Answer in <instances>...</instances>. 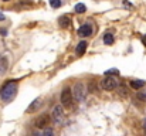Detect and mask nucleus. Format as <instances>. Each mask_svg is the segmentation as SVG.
Returning a JSON list of instances; mask_svg holds the SVG:
<instances>
[{"instance_id":"20","label":"nucleus","mask_w":146,"mask_h":136,"mask_svg":"<svg viewBox=\"0 0 146 136\" xmlns=\"http://www.w3.org/2000/svg\"><path fill=\"white\" fill-rule=\"evenodd\" d=\"M143 132H145V136H146V119L143 121Z\"/></svg>"},{"instance_id":"2","label":"nucleus","mask_w":146,"mask_h":136,"mask_svg":"<svg viewBox=\"0 0 146 136\" xmlns=\"http://www.w3.org/2000/svg\"><path fill=\"white\" fill-rule=\"evenodd\" d=\"M60 99H61V105H62L64 108L70 109V108L72 106V101H74V94H72L71 88L65 87L64 90L61 91V96H60Z\"/></svg>"},{"instance_id":"15","label":"nucleus","mask_w":146,"mask_h":136,"mask_svg":"<svg viewBox=\"0 0 146 136\" xmlns=\"http://www.w3.org/2000/svg\"><path fill=\"white\" fill-rule=\"evenodd\" d=\"M50 1V6L52 7V9H58V7H61V0H48Z\"/></svg>"},{"instance_id":"24","label":"nucleus","mask_w":146,"mask_h":136,"mask_svg":"<svg viewBox=\"0 0 146 136\" xmlns=\"http://www.w3.org/2000/svg\"><path fill=\"white\" fill-rule=\"evenodd\" d=\"M34 136H44L43 133H37V135H34Z\"/></svg>"},{"instance_id":"25","label":"nucleus","mask_w":146,"mask_h":136,"mask_svg":"<svg viewBox=\"0 0 146 136\" xmlns=\"http://www.w3.org/2000/svg\"><path fill=\"white\" fill-rule=\"evenodd\" d=\"M1 1H9V0H1Z\"/></svg>"},{"instance_id":"13","label":"nucleus","mask_w":146,"mask_h":136,"mask_svg":"<svg viewBox=\"0 0 146 136\" xmlns=\"http://www.w3.org/2000/svg\"><path fill=\"white\" fill-rule=\"evenodd\" d=\"M104 43H105L106 45L113 44V36H112L111 33H106V34H104Z\"/></svg>"},{"instance_id":"9","label":"nucleus","mask_w":146,"mask_h":136,"mask_svg":"<svg viewBox=\"0 0 146 136\" xmlns=\"http://www.w3.org/2000/svg\"><path fill=\"white\" fill-rule=\"evenodd\" d=\"M87 41H80L78 43V45H77V48H75V52H77V55L78 57H81L85 51H87Z\"/></svg>"},{"instance_id":"21","label":"nucleus","mask_w":146,"mask_h":136,"mask_svg":"<svg viewBox=\"0 0 146 136\" xmlns=\"http://www.w3.org/2000/svg\"><path fill=\"white\" fill-rule=\"evenodd\" d=\"M0 33H1V36H6V30H3V29H0Z\"/></svg>"},{"instance_id":"22","label":"nucleus","mask_w":146,"mask_h":136,"mask_svg":"<svg viewBox=\"0 0 146 136\" xmlns=\"http://www.w3.org/2000/svg\"><path fill=\"white\" fill-rule=\"evenodd\" d=\"M4 19H6V17H4V14H1V13H0V21H3Z\"/></svg>"},{"instance_id":"11","label":"nucleus","mask_w":146,"mask_h":136,"mask_svg":"<svg viewBox=\"0 0 146 136\" xmlns=\"http://www.w3.org/2000/svg\"><path fill=\"white\" fill-rule=\"evenodd\" d=\"M145 81H142V80H132L131 82H129V85L133 88V90H141V88H143L145 87Z\"/></svg>"},{"instance_id":"19","label":"nucleus","mask_w":146,"mask_h":136,"mask_svg":"<svg viewBox=\"0 0 146 136\" xmlns=\"http://www.w3.org/2000/svg\"><path fill=\"white\" fill-rule=\"evenodd\" d=\"M95 88H97L95 82H92V81H91V82H90V91H91V92H94V91H95Z\"/></svg>"},{"instance_id":"1","label":"nucleus","mask_w":146,"mask_h":136,"mask_svg":"<svg viewBox=\"0 0 146 136\" xmlns=\"http://www.w3.org/2000/svg\"><path fill=\"white\" fill-rule=\"evenodd\" d=\"M16 91H17L16 82H13V81L6 82V84L1 87V90H0V98H1V101H4V102L10 101V99L16 95Z\"/></svg>"},{"instance_id":"10","label":"nucleus","mask_w":146,"mask_h":136,"mask_svg":"<svg viewBox=\"0 0 146 136\" xmlns=\"http://www.w3.org/2000/svg\"><path fill=\"white\" fill-rule=\"evenodd\" d=\"M40 105H41V101H40L38 98H37V99H34V101L30 103V106L27 108V112H29V113H33L34 111H37V109L40 108Z\"/></svg>"},{"instance_id":"6","label":"nucleus","mask_w":146,"mask_h":136,"mask_svg":"<svg viewBox=\"0 0 146 136\" xmlns=\"http://www.w3.org/2000/svg\"><path fill=\"white\" fill-rule=\"evenodd\" d=\"M101 88L105 91H113L115 88H118V81H116V78L105 77V78L101 81Z\"/></svg>"},{"instance_id":"12","label":"nucleus","mask_w":146,"mask_h":136,"mask_svg":"<svg viewBox=\"0 0 146 136\" xmlns=\"http://www.w3.org/2000/svg\"><path fill=\"white\" fill-rule=\"evenodd\" d=\"M6 70H7V58L0 57V74H4Z\"/></svg>"},{"instance_id":"3","label":"nucleus","mask_w":146,"mask_h":136,"mask_svg":"<svg viewBox=\"0 0 146 136\" xmlns=\"http://www.w3.org/2000/svg\"><path fill=\"white\" fill-rule=\"evenodd\" d=\"M72 94H74V99L81 102V101H84V98L87 95V87L82 82H77L72 88Z\"/></svg>"},{"instance_id":"18","label":"nucleus","mask_w":146,"mask_h":136,"mask_svg":"<svg viewBox=\"0 0 146 136\" xmlns=\"http://www.w3.org/2000/svg\"><path fill=\"white\" fill-rule=\"evenodd\" d=\"M138 98L146 102V92H139V94H138Z\"/></svg>"},{"instance_id":"4","label":"nucleus","mask_w":146,"mask_h":136,"mask_svg":"<svg viewBox=\"0 0 146 136\" xmlns=\"http://www.w3.org/2000/svg\"><path fill=\"white\" fill-rule=\"evenodd\" d=\"M51 116H50L48 113H41L37 119H36V122H34V126L37 128V129H47L48 128V125L51 123Z\"/></svg>"},{"instance_id":"16","label":"nucleus","mask_w":146,"mask_h":136,"mask_svg":"<svg viewBox=\"0 0 146 136\" xmlns=\"http://www.w3.org/2000/svg\"><path fill=\"white\" fill-rule=\"evenodd\" d=\"M118 74H119V71L116 68H112V70L105 71V77H108V75H118Z\"/></svg>"},{"instance_id":"7","label":"nucleus","mask_w":146,"mask_h":136,"mask_svg":"<svg viewBox=\"0 0 146 136\" xmlns=\"http://www.w3.org/2000/svg\"><path fill=\"white\" fill-rule=\"evenodd\" d=\"M91 34H92V27L90 24H84L78 29V36L80 37H88Z\"/></svg>"},{"instance_id":"23","label":"nucleus","mask_w":146,"mask_h":136,"mask_svg":"<svg viewBox=\"0 0 146 136\" xmlns=\"http://www.w3.org/2000/svg\"><path fill=\"white\" fill-rule=\"evenodd\" d=\"M142 41H143V44L146 45V34H145V36H143V37H142Z\"/></svg>"},{"instance_id":"17","label":"nucleus","mask_w":146,"mask_h":136,"mask_svg":"<svg viewBox=\"0 0 146 136\" xmlns=\"http://www.w3.org/2000/svg\"><path fill=\"white\" fill-rule=\"evenodd\" d=\"M43 135H44V136H52V135H54V131H52V128H47V129H44Z\"/></svg>"},{"instance_id":"8","label":"nucleus","mask_w":146,"mask_h":136,"mask_svg":"<svg viewBox=\"0 0 146 136\" xmlns=\"http://www.w3.org/2000/svg\"><path fill=\"white\" fill-rule=\"evenodd\" d=\"M58 24H60L61 29H68L71 26V19L68 16H61L60 20H58Z\"/></svg>"},{"instance_id":"14","label":"nucleus","mask_w":146,"mask_h":136,"mask_svg":"<svg viewBox=\"0 0 146 136\" xmlns=\"http://www.w3.org/2000/svg\"><path fill=\"white\" fill-rule=\"evenodd\" d=\"M85 10H87V7H85V4H82V3H78V4H75V11L77 13H85Z\"/></svg>"},{"instance_id":"5","label":"nucleus","mask_w":146,"mask_h":136,"mask_svg":"<svg viewBox=\"0 0 146 136\" xmlns=\"http://www.w3.org/2000/svg\"><path fill=\"white\" fill-rule=\"evenodd\" d=\"M62 108H64L62 105H55V106L52 108L51 118H52V121H54L55 125H60V123L62 122V119H64V109H62Z\"/></svg>"}]
</instances>
